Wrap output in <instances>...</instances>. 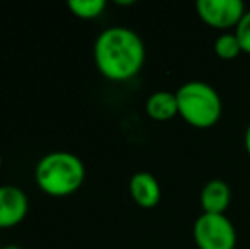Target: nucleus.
Returning <instances> with one entry per match:
<instances>
[{"mask_svg":"<svg viewBox=\"0 0 250 249\" xmlns=\"http://www.w3.org/2000/svg\"><path fill=\"white\" fill-rule=\"evenodd\" d=\"M129 195L140 208H155L162 198V189L153 174L140 171L129 180Z\"/></svg>","mask_w":250,"mask_h":249,"instance_id":"obj_7","label":"nucleus"},{"mask_svg":"<svg viewBox=\"0 0 250 249\" xmlns=\"http://www.w3.org/2000/svg\"><path fill=\"white\" fill-rule=\"evenodd\" d=\"M68 9L80 19H96L105 9V0H70Z\"/></svg>","mask_w":250,"mask_h":249,"instance_id":"obj_11","label":"nucleus"},{"mask_svg":"<svg viewBox=\"0 0 250 249\" xmlns=\"http://www.w3.org/2000/svg\"><path fill=\"white\" fill-rule=\"evenodd\" d=\"M29 202L26 193L17 186H0V229L21 224L27 215Z\"/></svg>","mask_w":250,"mask_h":249,"instance_id":"obj_6","label":"nucleus"},{"mask_svg":"<svg viewBox=\"0 0 250 249\" xmlns=\"http://www.w3.org/2000/svg\"><path fill=\"white\" fill-rule=\"evenodd\" d=\"M213 50H214V55H216L218 58H221V60H235L238 55L244 53L237 36H235V33H230V31H228V33H221L220 36L214 40Z\"/></svg>","mask_w":250,"mask_h":249,"instance_id":"obj_10","label":"nucleus"},{"mask_svg":"<svg viewBox=\"0 0 250 249\" xmlns=\"http://www.w3.org/2000/svg\"><path fill=\"white\" fill-rule=\"evenodd\" d=\"M97 70L112 82H125L138 75L145 63V45L129 27L114 26L102 31L94 45Z\"/></svg>","mask_w":250,"mask_h":249,"instance_id":"obj_1","label":"nucleus"},{"mask_svg":"<svg viewBox=\"0 0 250 249\" xmlns=\"http://www.w3.org/2000/svg\"><path fill=\"white\" fill-rule=\"evenodd\" d=\"M3 249H21V248L19 246H5Z\"/></svg>","mask_w":250,"mask_h":249,"instance_id":"obj_15","label":"nucleus"},{"mask_svg":"<svg viewBox=\"0 0 250 249\" xmlns=\"http://www.w3.org/2000/svg\"><path fill=\"white\" fill-rule=\"evenodd\" d=\"M179 116L199 130L211 128L223 114V101L213 86L203 80H189L177 91Z\"/></svg>","mask_w":250,"mask_h":249,"instance_id":"obj_3","label":"nucleus"},{"mask_svg":"<svg viewBox=\"0 0 250 249\" xmlns=\"http://www.w3.org/2000/svg\"><path fill=\"white\" fill-rule=\"evenodd\" d=\"M231 202V189L223 180H209L201 189L199 203L203 213L223 215Z\"/></svg>","mask_w":250,"mask_h":249,"instance_id":"obj_8","label":"nucleus"},{"mask_svg":"<svg viewBox=\"0 0 250 249\" xmlns=\"http://www.w3.org/2000/svg\"><path fill=\"white\" fill-rule=\"evenodd\" d=\"M196 10L204 24L218 31L228 33V29L237 27L244 14L247 12L242 0H199Z\"/></svg>","mask_w":250,"mask_h":249,"instance_id":"obj_5","label":"nucleus"},{"mask_svg":"<svg viewBox=\"0 0 250 249\" xmlns=\"http://www.w3.org/2000/svg\"><path fill=\"white\" fill-rule=\"evenodd\" d=\"M85 180L83 162L72 152L58 150L44 156L36 166V183L50 196H68Z\"/></svg>","mask_w":250,"mask_h":249,"instance_id":"obj_2","label":"nucleus"},{"mask_svg":"<svg viewBox=\"0 0 250 249\" xmlns=\"http://www.w3.org/2000/svg\"><path fill=\"white\" fill-rule=\"evenodd\" d=\"M244 143H245V150H247V154L250 156V123H249V126H247V130H245Z\"/></svg>","mask_w":250,"mask_h":249,"instance_id":"obj_13","label":"nucleus"},{"mask_svg":"<svg viewBox=\"0 0 250 249\" xmlns=\"http://www.w3.org/2000/svg\"><path fill=\"white\" fill-rule=\"evenodd\" d=\"M192 237L199 249L237 248V229L225 213H201L192 227Z\"/></svg>","mask_w":250,"mask_h":249,"instance_id":"obj_4","label":"nucleus"},{"mask_svg":"<svg viewBox=\"0 0 250 249\" xmlns=\"http://www.w3.org/2000/svg\"><path fill=\"white\" fill-rule=\"evenodd\" d=\"M235 36H237L238 43H240L242 51L250 55V9L244 14L240 23L235 27Z\"/></svg>","mask_w":250,"mask_h":249,"instance_id":"obj_12","label":"nucleus"},{"mask_svg":"<svg viewBox=\"0 0 250 249\" xmlns=\"http://www.w3.org/2000/svg\"><path fill=\"white\" fill-rule=\"evenodd\" d=\"M0 167H2V156H0Z\"/></svg>","mask_w":250,"mask_h":249,"instance_id":"obj_16","label":"nucleus"},{"mask_svg":"<svg viewBox=\"0 0 250 249\" xmlns=\"http://www.w3.org/2000/svg\"><path fill=\"white\" fill-rule=\"evenodd\" d=\"M116 3H118V5H133V0H126V2H121V0H116Z\"/></svg>","mask_w":250,"mask_h":249,"instance_id":"obj_14","label":"nucleus"},{"mask_svg":"<svg viewBox=\"0 0 250 249\" xmlns=\"http://www.w3.org/2000/svg\"><path fill=\"white\" fill-rule=\"evenodd\" d=\"M146 114L155 121H167L179 114L177 96L170 91H157L146 99Z\"/></svg>","mask_w":250,"mask_h":249,"instance_id":"obj_9","label":"nucleus"}]
</instances>
